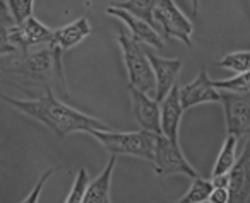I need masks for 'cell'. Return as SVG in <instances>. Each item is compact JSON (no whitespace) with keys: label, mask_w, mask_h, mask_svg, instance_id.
<instances>
[{"label":"cell","mask_w":250,"mask_h":203,"mask_svg":"<svg viewBox=\"0 0 250 203\" xmlns=\"http://www.w3.org/2000/svg\"><path fill=\"white\" fill-rule=\"evenodd\" d=\"M0 99L7 103L9 106L24 113L26 116L45 125L60 140L69 137L70 133H77V131L89 133L91 130H111L108 125H104L98 118L87 116V114L81 113V111L74 110L72 106L57 99L52 87H48L42 96L31 97V99H18V97L7 96L0 91Z\"/></svg>","instance_id":"cell-1"},{"label":"cell","mask_w":250,"mask_h":203,"mask_svg":"<svg viewBox=\"0 0 250 203\" xmlns=\"http://www.w3.org/2000/svg\"><path fill=\"white\" fill-rule=\"evenodd\" d=\"M101 147L110 155H132L137 159L153 162L154 145H156V133L147 130L137 131H113V130H91Z\"/></svg>","instance_id":"cell-2"},{"label":"cell","mask_w":250,"mask_h":203,"mask_svg":"<svg viewBox=\"0 0 250 203\" xmlns=\"http://www.w3.org/2000/svg\"><path fill=\"white\" fill-rule=\"evenodd\" d=\"M117 41L120 45L122 56H124V65L125 70H127V77H129V86L154 97L156 82H154L153 69H151L146 50L125 29L118 31Z\"/></svg>","instance_id":"cell-3"},{"label":"cell","mask_w":250,"mask_h":203,"mask_svg":"<svg viewBox=\"0 0 250 203\" xmlns=\"http://www.w3.org/2000/svg\"><path fill=\"white\" fill-rule=\"evenodd\" d=\"M154 174L163 178V176L182 174L187 178H201L199 172L194 169V166L187 161L184 155L178 142L168 140L163 135L156 137V145H154Z\"/></svg>","instance_id":"cell-4"},{"label":"cell","mask_w":250,"mask_h":203,"mask_svg":"<svg viewBox=\"0 0 250 203\" xmlns=\"http://www.w3.org/2000/svg\"><path fill=\"white\" fill-rule=\"evenodd\" d=\"M153 18L154 24L161 26L167 38H175L187 46L192 45L194 24L175 4V0H156Z\"/></svg>","instance_id":"cell-5"},{"label":"cell","mask_w":250,"mask_h":203,"mask_svg":"<svg viewBox=\"0 0 250 203\" xmlns=\"http://www.w3.org/2000/svg\"><path fill=\"white\" fill-rule=\"evenodd\" d=\"M219 103L225 113L226 133L235 135L236 138L250 133V92L235 94L219 91Z\"/></svg>","instance_id":"cell-6"},{"label":"cell","mask_w":250,"mask_h":203,"mask_svg":"<svg viewBox=\"0 0 250 203\" xmlns=\"http://www.w3.org/2000/svg\"><path fill=\"white\" fill-rule=\"evenodd\" d=\"M11 41L21 53H28L33 46H46L50 45L53 36V29L40 22L35 16L22 21L21 24H16L9 29Z\"/></svg>","instance_id":"cell-7"},{"label":"cell","mask_w":250,"mask_h":203,"mask_svg":"<svg viewBox=\"0 0 250 203\" xmlns=\"http://www.w3.org/2000/svg\"><path fill=\"white\" fill-rule=\"evenodd\" d=\"M132 113L143 130L161 135V106L153 96L129 86Z\"/></svg>","instance_id":"cell-8"},{"label":"cell","mask_w":250,"mask_h":203,"mask_svg":"<svg viewBox=\"0 0 250 203\" xmlns=\"http://www.w3.org/2000/svg\"><path fill=\"white\" fill-rule=\"evenodd\" d=\"M147 58H149L151 69H153L154 82H156V92H154V99L158 103L163 101V97L171 91V87L177 84L178 74H180L184 62L180 58H163V56L156 55L154 52L147 50Z\"/></svg>","instance_id":"cell-9"},{"label":"cell","mask_w":250,"mask_h":203,"mask_svg":"<svg viewBox=\"0 0 250 203\" xmlns=\"http://www.w3.org/2000/svg\"><path fill=\"white\" fill-rule=\"evenodd\" d=\"M228 203H247L250 196V138L228 172Z\"/></svg>","instance_id":"cell-10"},{"label":"cell","mask_w":250,"mask_h":203,"mask_svg":"<svg viewBox=\"0 0 250 203\" xmlns=\"http://www.w3.org/2000/svg\"><path fill=\"white\" fill-rule=\"evenodd\" d=\"M106 14L108 16H113L117 18L118 21L124 22L127 28H129V35L132 36L136 41H139L141 45H147L151 48H156V50H161L165 46V41L161 38V35L158 33V29L154 28L153 24L149 22L143 21V19L136 18V16L129 14V12L122 11V9H117V7H106Z\"/></svg>","instance_id":"cell-11"},{"label":"cell","mask_w":250,"mask_h":203,"mask_svg":"<svg viewBox=\"0 0 250 203\" xmlns=\"http://www.w3.org/2000/svg\"><path fill=\"white\" fill-rule=\"evenodd\" d=\"M180 103L185 111L197 106V104L219 103V91L209 79L206 69H202L192 82L180 87Z\"/></svg>","instance_id":"cell-12"},{"label":"cell","mask_w":250,"mask_h":203,"mask_svg":"<svg viewBox=\"0 0 250 203\" xmlns=\"http://www.w3.org/2000/svg\"><path fill=\"white\" fill-rule=\"evenodd\" d=\"M161 106V135L171 142H178L180 123L185 110L180 103V87L175 84L171 91L163 97Z\"/></svg>","instance_id":"cell-13"},{"label":"cell","mask_w":250,"mask_h":203,"mask_svg":"<svg viewBox=\"0 0 250 203\" xmlns=\"http://www.w3.org/2000/svg\"><path fill=\"white\" fill-rule=\"evenodd\" d=\"M91 33H93V29H91L87 18H79L77 21L70 22V24H65L59 29H53L50 46H55L60 52L65 53L69 50L76 48L77 45H81Z\"/></svg>","instance_id":"cell-14"},{"label":"cell","mask_w":250,"mask_h":203,"mask_svg":"<svg viewBox=\"0 0 250 203\" xmlns=\"http://www.w3.org/2000/svg\"><path fill=\"white\" fill-rule=\"evenodd\" d=\"M115 166H117V155H111L110 161L106 162V167L101 171V174L96 179L89 181L81 203H111L110 189Z\"/></svg>","instance_id":"cell-15"},{"label":"cell","mask_w":250,"mask_h":203,"mask_svg":"<svg viewBox=\"0 0 250 203\" xmlns=\"http://www.w3.org/2000/svg\"><path fill=\"white\" fill-rule=\"evenodd\" d=\"M238 140L235 135H226L223 147L219 150L218 157H216L214 167H212V178L214 176H221L229 172V169L233 167V164L236 162V147H238Z\"/></svg>","instance_id":"cell-16"},{"label":"cell","mask_w":250,"mask_h":203,"mask_svg":"<svg viewBox=\"0 0 250 203\" xmlns=\"http://www.w3.org/2000/svg\"><path fill=\"white\" fill-rule=\"evenodd\" d=\"M111 7L122 9V11L129 12V14L136 16V18L143 19V21L149 22L156 28L153 18L154 5H156V0H125V2H117V4H110Z\"/></svg>","instance_id":"cell-17"},{"label":"cell","mask_w":250,"mask_h":203,"mask_svg":"<svg viewBox=\"0 0 250 203\" xmlns=\"http://www.w3.org/2000/svg\"><path fill=\"white\" fill-rule=\"evenodd\" d=\"M212 188H214V186H212L211 181L202 179V178H195L194 181H192L188 191L185 193L177 203H204V202H208Z\"/></svg>","instance_id":"cell-18"},{"label":"cell","mask_w":250,"mask_h":203,"mask_svg":"<svg viewBox=\"0 0 250 203\" xmlns=\"http://www.w3.org/2000/svg\"><path fill=\"white\" fill-rule=\"evenodd\" d=\"M216 65L219 69L231 70L235 74L250 72V50H243V52H233L225 55Z\"/></svg>","instance_id":"cell-19"},{"label":"cell","mask_w":250,"mask_h":203,"mask_svg":"<svg viewBox=\"0 0 250 203\" xmlns=\"http://www.w3.org/2000/svg\"><path fill=\"white\" fill-rule=\"evenodd\" d=\"M212 84H214L216 89L226 91V92H235V94L250 92V72L236 74V75L225 80H212Z\"/></svg>","instance_id":"cell-20"},{"label":"cell","mask_w":250,"mask_h":203,"mask_svg":"<svg viewBox=\"0 0 250 203\" xmlns=\"http://www.w3.org/2000/svg\"><path fill=\"white\" fill-rule=\"evenodd\" d=\"M87 185H89V176H87V171L86 169H79V171H77L76 179H74L72 188H70L69 195H67V198L63 203H81L83 202V196H84V191H86Z\"/></svg>","instance_id":"cell-21"},{"label":"cell","mask_w":250,"mask_h":203,"mask_svg":"<svg viewBox=\"0 0 250 203\" xmlns=\"http://www.w3.org/2000/svg\"><path fill=\"white\" fill-rule=\"evenodd\" d=\"M5 2L11 9L16 24H21L22 21L31 18L35 11V0H5Z\"/></svg>","instance_id":"cell-22"},{"label":"cell","mask_w":250,"mask_h":203,"mask_svg":"<svg viewBox=\"0 0 250 203\" xmlns=\"http://www.w3.org/2000/svg\"><path fill=\"white\" fill-rule=\"evenodd\" d=\"M57 169H48V171H45L42 174V178L38 179V183L35 185V188L31 189V193H29L28 196H26L24 200H22L21 203H38L40 202V196H42V191H43V186L46 185V181H48L50 178H52L53 174H55Z\"/></svg>","instance_id":"cell-23"},{"label":"cell","mask_w":250,"mask_h":203,"mask_svg":"<svg viewBox=\"0 0 250 203\" xmlns=\"http://www.w3.org/2000/svg\"><path fill=\"white\" fill-rule=\"evenodd\" d=\"M9 29H11V28H4V26H0V56L12 55V53L19 52V50L12 45Z\"/></svg>","instance_id":"cell-24"},{"label":"cell","mask_w":250,"mask_h":203,"mask_svg":"<svg viewBox=\"0 0 250 203\" xmlns=\"http://www.w3.org/2000/svg\"><path fill=\"white\" fill-rule=\"evenodd\" d=\"M0 26H4V28H12V26H16L12 12L5 0H0Z\"/></svg>","instance_id":"cell-25"},{"label":"cell","mask_w":250,"mask_h":203,"mask_svg":"<svg viewBox=\"0 0 250 203\" xmlns=\"http://www.w3.org/2000/svg\"><path fill=\"white\" fill-rule=\"evenodd\" d=\"M228 200H229L228 188H212L208 202L209 203H228Z\"/></svg>","instance_id":"cell-26"},{"label":"cell","mask_w":250,"mask_h":203,"mask_svg":"<svg viewBox=\"0 0 250 203\" xmlns=\"http://www.w3.org/2000/svg\"><path fill=\"white\" fill-rule=\"evenodd\" d=\"M211 183L214 188H228V183H229L228 172H226V174H221V176H214V178L211 179Z\"/></svg>","instance_id":"cell-27"},{"label":"cell","mask_w":250,"mask_h":203,"mask_svg":"<svg viewBox=\"0 0 250 203\" xmlns=\"http://www.w3.org/2000/svg\"><path fill=\"white\" fill-rule=\"evenodd\" d=\"M190 5H192V16L197 18L199 14V0H190Z\"/></svg>","instance_id":"cell-28"},{"label":"cell","mask_w":250,"mask_h":203,"mask_svg":"<svg viewBox=\"0 0 250 203\" xmlns=\"http://www.w3.org/2000/svg\"><path fill=\"white\" fill-rule=\"evenodd\" d=\"M204 203H209V202H204Z\"/></svg>","instance_id":"cell-29"}]
</instances>
